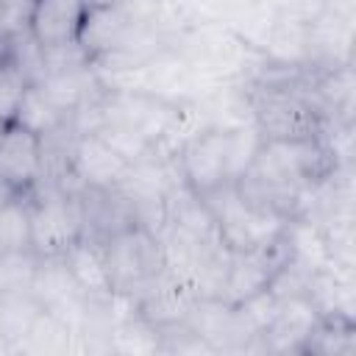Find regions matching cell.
Returning <instances> with one entry per match:
<instances>
[{
  "mask_svg": "<svg viewBox=\"0 0 356 356\" xmlns=\"http://www.w3.org/2000/svg\"><path fill=\"white\" fill-rule=\"evenodd\" d=\"M197 289L181 278L172 270H161L142 292L136 300V314L153 325L156 331H167V328H181L192 312V306L197 303Z\"/></svg>",
  "mask_w": 356,
  "mask_h": 356,
  "instance_id": "8992f818",
  "label": "cell"
},
{
  "mask_svg": "<svg viewBox=\"0 0 356 356\" xmlns=\"http://www.w3.org/2000/svg\"><path fill=\"white\" fill-rule=\"evenodd\" d=\"M100 245L108 267L111 295L142 292L167 267L161 236L145 225H131Z\"/></svg>",
  "mask_w": 356,
  "mask_h": 356,
  "instance_id": "277c9868",
  "label": "cell"
},
{
  "mask_svg": "<svg viewBox=\"0 0 356 356\" xmlns=\"http://www.w3.org/2000/svg\"><path fill=\"white\" fill-rule=\"evenodd\" d=\"M248 106L261 142H298L325 134V114L320 103L286 78H261L253 83L248 92Z\"/></svg>",
  "mask_w": 356,
  "mask_h": 356,
  "instance_id": "7a4b0ae2",
  "label": "cell"
},
{
  "mask_svg": "<svg viewBox=\"0 0 356 356\" xmlns=\"http://www.w3.org/2000/svg\"><path fill=\"white\" fill-rule=\"evenodd\" d=\"M131 170V161L111 147L97 131L78 134L70 147V181L75 189H108L120 186Z\"/></svg>",
  "mask_w": 356,
  "mask_h": 356,
  "instance_id": "5b68a950",
  "label": "cell"
},
{
  "mask_svg": "<svg viewBox=\"0 0 356 356\" xmlns=\"http://www.w3.org/2000/svg\"><path fill=\"white\" fill-rule=\"evenodd\" d=\"M86 8V0H31L25 28L39 47L70 44L78 36Z\"/></svg>",
  "mask_w": 356,
  "mask_h": 356,
  "instance_id": "9c48e42d",
  "label": "cell"
},
{
  "mask_svg": "<svg viewBox=\"0 0 356 356\" xmlns=\"http://www.w3.org/2000/svg\"><path fill=\"white\" fill-rule=\"evenodd\" d=\"M17 197H22V192H19V189H14V186L0 175V211H3L8 203H14Z\"/></svg>",
  "mask_w": 356,
  "mask_h": 356,
  "instance_id": "5bb4252c",
  "label": "cell"
},
{
  "mask_svg": "<svg viewBox=\"0 0 356 356\" xmlns=\"http://www.w3.org/2000/svg\"><path fill=\"white\" fill-rule=\"evenodd\" d=\"M67 273L72 275V281L78 284L81 292L92 295V298H106L111 295V281H108V267H106V256H103V245L81 236L64 256H61Z\"/></svg>",
  "mask_w": 356,
  "mask_h": 356,
  "instance_id": "30bf717a",
  "label": "cell"
},
{
  "mask_svg": "<svg viewBox=\"0 0 356 356\" xmlns=\"http://www.w3.org/2000/svg\"><path fill=\"white\" fill-rule=\"evenodd\" d=\"M31 250V200L17 197L0 211V256Z\"/></svg>",
  "mask_w": 356,
  "mask_h": 356,
  "instance_id": "7c38bea8",
  "label": "cell"
},
{
  "mask_svg": "<svg viewBox=\"0 0 356 356\" xmlns=\"http://www.w3.org/2000/svg\"><path fill=\"white\" fill-rule=\"evenodd\" d=\"M67 117L70 111H64L39 83L31 86L22 97V106H19V114H17V122H22L25 128H31L33 134H39L42 139L50 136L53 131L64 128L67 125Z\"/></svg>",
  "mask_w": 356,
  "mask_h": 356,
  "instance_id": "8fae6325",
  "label": "cell"
},
{
  "mask_svg": "<svg viewBox=\"0 0 356 356\" xmlns=\"http://www.w3.org/2000/svg\"><path fill=\"white\" fill-rule=\"evenodd\" d=\"M139 28L142 25H136L131 19V14L125 11L122 3L120 6H89L83 14V22L78 28L75 42L95 67L97 61L122 50Z\"/></svg>",
  "mask_w": 356,
  "mask_h": 356,
  "instance_id": "ba28073f",
  "label": "cell"
},
{
  "mask_svg": "<svg viewBox=\"0 0 356 356\" xmlns=\"http://www.w3.org/2000/svg\"><path fill=\"white\" fill-rule=\"evenodd\" d=\"M28 89H31V81L25 78V72L3 53L0 56V122L17 120Z\"/></svg>",
  "mask_w": 356,
  "mask_h": 356,
  "instance_id": "4fadbf2b",
  "label": "cell"
},
{
  "mask_svg": "<svg viewBox=\"0 0 356 356\" xmlns=\"http://www.w3.org/2000/svg\"><path fill=\"white\" fill-rule=\"evenodd\" d=\"M81 189L53 186L31 192V253L36 259H61L83 236Z\"/></svg>",
  "mask_w": 356,
  "mask_h": 356,
  "instance_id": "3957f363",
  "label": "cell"
},
{
  "mask_svg": "<svg viewBox=\"0 0 356 356\" xmlns=\"http://www.w3.org/2000/svg\"><path fill=\"white\" fill-rule=\"evenodd\" d=\"M3 125H6V122H0V131H3Z\"/></svg>",
  "mask_w": 356,
  "mask_h": 356,
  "instance_id": "2e32d148",
  "label": "cell"
},
{
  "mask_svg": "<svg viewBox=\"0 0 356 356\" xmlns=\"http://www.w3.org/2000/svg\"><path fill=\"white\" fill-rule=\"evenodd\" d=\"M0 175L22 195L36 192L44 178V139L17 120L0 131Z\"/></svg>",
  "mask_w": 356,
  "mask_h": 356,
  "instance_id": "52a82bcc",
  "label": "cell"
},
{
  "mask_svg": "<svg viewBox=\"0 0 356 356\" xmlns=\"http://www.w3.org/2000/svg\"><path fill=\"white\" fill-rule=\"evenodd\" d=\"M259 145L261 136L253 122L236 128H200L189 134L178 150V178L197 197H206L220 186L234 184L253 161Z\"/></svg>",
  "mask_w": 356,
  "mask_h": 356,
  "instance_id": "6da1fadb",
  "label": "cell"
},
{
  "mask_svg": "<svg viewBox=\"0 0 356 356\" xmlns=\"http://www.w3.org/2000/svg\"><path fill=\"white\" fill-rule=\"evenodd\" d=\"M89 6H120V3H125V0H86Z\"/></svg>",
  "mask_w": 356,
  "mask_h": 356,
  "instance_id": "9a60e30c",
  "label": "cell"
}]
</instances>
